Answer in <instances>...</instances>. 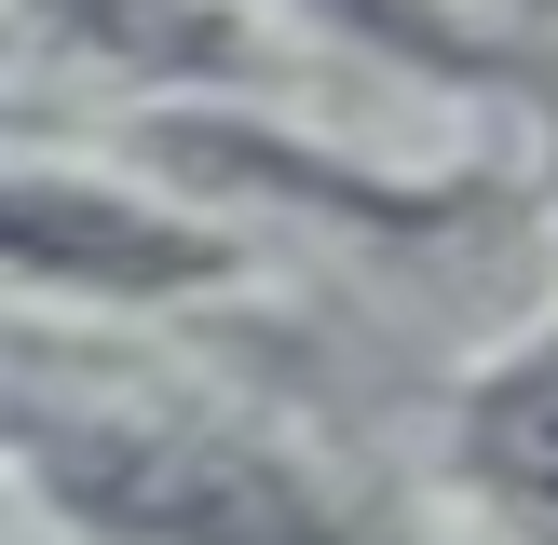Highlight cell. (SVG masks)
I'll return each mask as SVG.
<instances>
[{
    "label": "cell",
    "mask_w": 558,
    "mask_h": 545,
    "mask_svg": "<svg viewBox=\"0 0 558 545\" xmlns=\"http://www.w3.org/2000/svg\"><path fill=\"white\" fill-rule=\"evenodd\" d=\"M41 477L69 491L96 532L123 545H327V505L259 450H218V436H54Z\"/></svg>",
    "instance_id": "1"
},
{
    "label": "cell",
    "mask_w": 558,
    "mask_h": 545,
    "mask_svg": "<svg viewBox=\"0 0 558 545\" xmlns=\"http://www.w3.org/2000/svg\"><path fill=\"white\" fill-rule=\"evenodd\" d=\"M0 259L109 272V287H178L205 245H178L163 218H136V205H96V191H27V178H0Z\"/></svg>",
    "instance_id": "2"
}]
</instances>
